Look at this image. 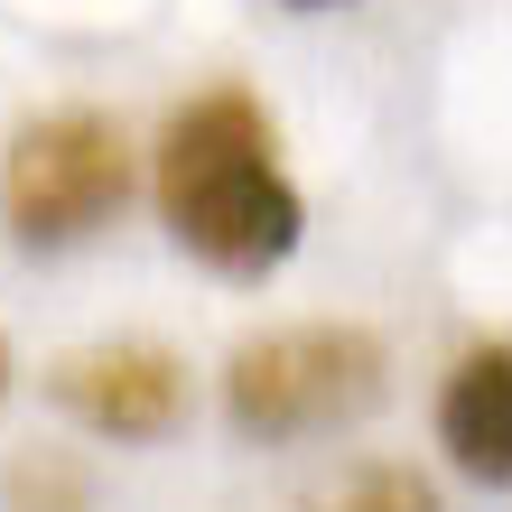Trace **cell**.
Here are the masks:
<instances>
[{"label":"cell","mask_w":512,"mask_h":512,"mask_svg":"<svg viewBox=\"0 0 512 512\" xmlns=\"http://www.w3.org/2000/svg\"><path fill=\"white\" fill-rule=\"evenodd\" d=\"M131 196V140L103 112H38L10 149H0V215L19 243H84L122 215Z\"/></svg>","instance_id":"cell-2"},{"label":"cell","mask_w":512,"mask_h":512,"mask_svg":"<svg viewBox=\"0 0 512 512\" xmlns=\"http://www.w3.org/2000/svg\"><path fill=\"white\" fill-rule=\"evenodd\" d=\"M159 215L205 270L224 280H261L298 252L308 233V205L280 177V149H270V112L252 94H196L177 122L159 131Z\"/></svg>","instance_id":"cell-1"},{"label":"cell","mask_w":512,"mask_h":512,"mask_svg":"<svg viewBox=\"0 0 512 512\" xmlns=\"http://www.w3.org/2000/svg\"><path fill=\"white\" fill-rule=\"evenodd\" d=\"M438 429H447V447H457L466 475H485V485L512 475V345L503 336H485L457 373H447Z\"/></svg>","instance_id":"cell-5"},{"label":"cell","mask_w":512,"mask_h":512,"mask_svg":"<svg viewBox=\"0 0 512 512\" xmlns=\"http://www.w3.org/2000/svg\"><path fill=\"white\" fill-rule=\"evenodd\" d=\"M0 382H10V354H0Z\"/></svg>","instance_id":"cell-8"},{"label":"cell","mask_w":512,"mask_h":512,"mask_svg":"<svg viewBox=\"0 0 512 512\" xmlns=\"http://www.w3.org/2000/svg\"><path fill=\"white\" fill-rule=\"evenodd\" d=\"M317 512H438V494H429V475H410V466H364V475H345Z\"/></svg>","instance_id":"cell-6"},{"label":"cell","mask_w":512,"mask_h":512,"mask_svg":"<svg viewBox=\"0 0 512 512\" xmlns=\"http://www.w3.org/2000/svg\"><path fill=\"white\" fill-rule=\"evenodd\" d=\"M56 401H66L94 438H168L187 419V364L159 345H94L56 364Z\"/></svg>","instance_id":"cell-4"},{"label":"cell","mask_w":512,"mask_h":512,"mask_svg":"<svg viewBox=\"0 0 512 512\" xmlns=\"http://www.w3.org/2000/svg\"><path fill=\"white\" fill-rule=\"evenodd\" d=\"M382 401V345L364 326H280L233 354L224 410L243 438H308Z\"/></svg>","instance_id":"cell-3"},{"label":"cell","mask_w":512,"mask_h":512,"mask_svg":"<svg viewBox=\"0 0 512 512\" xmlns=\"http://www.w3.org/2000/svg\"><path fill=\"white\" fill-rule=\"evenodd\" d=\"M298 10H336V0H298Z\"/></svg>","instance_id":"cell-7"}]
</instances>
